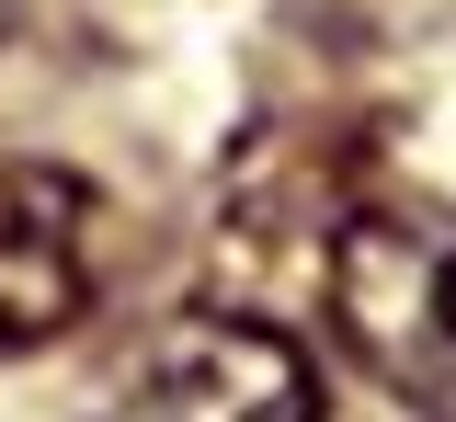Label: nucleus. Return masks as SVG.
Returning <instances> with one entry per match:
<instances>
[{
	"label": "nucleus",
	"instance_id": "obj_1",
	"mask_svg": "<svg viewBox=\"0 0 456 422\" xmlns=\"http://www.w3.org/2000/svg\"><path fill=\"white\" fill-rule=\"evenodd\" d=\"M331 320L388 388L445 400L456 388V229L422 217H365L331 251Z\"/></svg>",
	"mask_w": 456,
	"mask_h": 422
},
{
	"label": "nucleus",
	"instance_id": "obj_3",
	"mask_svg": "<svg viewBox=\"0 0 456 422\" xmlns=\"http://www.w3.org/2000/svg\"><path fill=\"white\" fill-rule=\"evenodd\" d=\"M103 297V194L69 160H0V365Z\"/></svg>",
	"mask_w": 456,
	"mask_h": 422
},
{
	"label": "nucleus",
	"instance_id": "obj_2",
	"mask_svg": "<svg viewBox=\"0 0 456 422\" xmlns=\"http://www.w3.org/2000/svg\"><path fill=\"white\" fill-rule=\"evenodd\" d=\"M103 422H320V388L285 331L240 308H194L149 343V365L103 400Z\"/></svg>",
	"mask_w": 456,
	"mask_h": 422
}]
</instances>
